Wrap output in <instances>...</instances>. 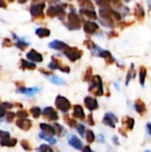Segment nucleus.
<instances>
[{
    "label": "nucleus",
    "instance_id": "412c9836",
    "mask_svg": "<svg viewBox=\"0 0 151 152\" xmlns=\"http://www.w3.org/2000/svg\"><path fill=\"white\" fill-rule=\"evenodd\" d=\"M39 92V88L37 87H33V88H26V87H20V88H18L17 90V93H20V94H26L28 96H32L34 95L36 93Z\"/></svg>",
    "mask_w": 151,
    "mask_h": 152
},
{
    "label": "nucleus",
    "instance_id": "f704fd0d",
    "mask_svg": "<svg viewBox=\"0 0 151 152\" xmlns=\"http://www.w3.org/2000/svg\"><path fill=\"white\" fill-rule=\"evenodd\" d=\"M39 137H40L41 139H43V140L48 142L51 143V144H55V143H56V140H55L53 137L48 136V135L44 134V133H40V134H39Z\"/></svg>",
    "mask_w": 151,
    "mask_h": 152
},
{
    "label": "nucleus",
    "instance_id": "de8ad7c7",
    "mask_svg": "<svg viewBox=\"0 0 151 152\" xmlns=\"http://www.w3.org/2000/svg\"><path fill=\"white\" fill-rule=\"evenodd\" d=\"M85 45H86V47L88 48V49H90V50H92L93 48V46H94V43L93 42H92L91 40H85Z\"/></svg>",
    "mask_w": 151,
    "mask_h": 152
},
{
    "label": "nucleus",
    "instance_id": "20e7f679",
    "mask_svg": "<svg viewBox=\"0 0 151 152\" xmlns=\"http://www.w3.org/2000/svg\"><path fill=\"white\" fill-rule=\"evenodd\" d=\"M55 106L57 110H61V112H68L69 110H71L72 106L70 102L62 95H58L55 99Z\"/></svg>",
    "mask_w": 151,
    "mask_h": 152
},
{
    "label": "nucleus",
    "instance_id": "680f3d73",
    "mask_svg": "<svg viewBox=\"0 0 151 152\" xmlns=\"http://www.w3.org/2000/svg\"><path fill=\"white\" fill-rule=\"evenodd\" d=\"M49 4H55V3H57L59 0H46Z\"/></svg>",
    "mask_w": 151,
    "mask_h": 152
},
{
    "label": "nucleus",
    "instance_id": "ea45409f",
    "mask_svg": "<svg viewBox=\"0 0 151 152\" xmlns=\"http://www.w3.org/2000/svg\"><path fill=\"white\" fill-rule=\"evenodd\" d=\"M16 116L19 118H27L28 117V112L27 110H20L17 111Z\"/></svg>",
    "mask_w": 151,
    "mask_h": 152
},
{
    "label": "nucleus",
    "instance_id": "5fc2aeb1",
    "mask_svg": "<svg viewBox=\"0 0 151 152\" xmlns=\"http://www.w3.org/2000/svg\"><path fill=\"white\" fill-rule=\"evenodd\" d=\"M82 152H94V151H92V149L90 148V146L86 145V146H85V147L83 148Z\"/></svg>",
    "mask_w": 151,
    "mask_h": 152
},
{
    "label": "nucleus",
    "instance_id": "13d9d810",
    "mask_svg": "<svg viewBox=\"0 0 151 152\" xmlns=\"http://www.w3.org/2000/svg\"><path fill=\"white\" fill-rule=\"evenodd\" d=\"M119 133L124 136V137H126L127 135H126V133H125V131L123 129V128H119Z\"/></svg>",
    "mask_w": 151,
    "mask_h": 152
},
{
    "label": "nucleus",
    "instance_id": "79ce46f5",
    "mask_svg": "<svg viewBox=\"0 0 151 152\" xmlns=\"http://www.w3.org/2000/svg\"><path fill=\"white\" fill-rule=\"evenodd\" d=\"M77 133L81 135V136H84L85 135V126L84 125H82V124H77Z\"/></svg>",
    "mask_w": 151,
    "mask_h": 152
},
{
    "label": "nucleus",
    "instance_id": "c756f323",
    "mask_svg": "<svg viewBox=\"0 0 151 152\" xmlns=\"http://www.w3.org/2000/svg\"><path fill=\"white\" fill-rule=\"evenodd\" d=\"M63 120L70 127H77V122L76 121V119L73 117L71 118L69 115H65L63 118Z\"/></svg>",
    "mask_w": 151,
    "mask_h": 152
},
{
    "label": "nucleus",
    "instance_id": "6ab92c4d",
    "mask_svg": "<svg viewBox=\"0 0 151 152\" xmlns=\"http://www.w3.org/2000/svg\"><path fill=\"white\" fill-rule=\"evenodd\" d=\"M98 56L103 58L105 60L106 63L109 64V65H111V64L115 63V61H116V60L114 59V57L112 56V54L109 51H107V50H101L98 53Z\"/></svg>",
    "mask_w": 151,
    "mask_h": 152
},
{
    "label": "nucleus",
    "instance_id": "f8f14e48",
    "mask_svg": "<svg viewBox=\"0 0 151 152\" xmlns=\"http://www.w3.org/2000/svg\"><path fill=\"white\" fill-rule=\"evenodd\" d=\"M68 142H69V144L71 147H73L74 149H76L77 151L83 150V142H82V141L77 136H76L75 134H69V138H68Z\"/></svg>",
    "mask_w": 151,
    "mask_h": 152
},
{
    "label": "nucleus",
    "instance_id": "39448f33",
    "mask_svg": "<svg viewBox=\"0 0 151 152\" xmlns=\"http://www.w3.org/2000/svg\"><path fill=\"white\" fill-rule=\"evenodd\" d=\"M44 7H45V4L44 2L32 4L30 7V13L32 17L36 20H44Z\"/></svg>",
    "mask_w": 151,
    "mask_h": 152
},
{
    "label": "nucleus",
    "instance_id": "7ed1b4c3",
    "mask_svg": "<svg viewBox=\"0 0 151 152\" xmlns=\"http://www.w3.org/2000/svg\"><path fill=\"white\" fill-rule=\"evenodd\" d=\"M17 139L11 138L10 133L0 130V145L2 147H14L17 144Z\"/></svg>",
    "mask_w": 151,
    "mask_h": 152
},
{
    "label": "nucleus",
    "instance_id": "603ef678",
    "mask_svg": "<svg viewBox=\"0 0 151 152\" xmlns=\"http://www.w3.org/2000/svg\"><path fill=\"white\" fill-rule=\"evenodd\" d=\"M118 35H117V32H115V31H110L109 34H108V37L109 38H112V37H117Z\"/></svg>",
    "mask_w": 151,
    "mask_h": 152
},
{
    "label": "nucleus",
    "instance_id": "c9c22d12",
    "mask_svg": "<svg viewBox=\"0 0 151 152\" xmlns=\"http://www.w3.org/2000/svg\"><path fill=\"white\" fill-rule=\"evenodd\" d=\"M50 81H51L53 84H54V85H58V86H60V85H63V84H64L63 79H61V77H57V76H53L52 77H50Z\"/></svg>",
    "mask_w": 151,
    "mask_h": 152
},
{
    "label": "nucleus",
    "instance_id": "4c0bfd02",
    "mask_svg": "<svg viewBox=\"0 0 151 152\" xmlns=\"http://www.w3.org/2000/svg\"><path fill=\"white\" fill-rule=\"evenodd\" d=\"M37 151L38 152H53V149L47 144H41L40 147L37 149Z\"/></svg>",
    "mask_w": 151,
    "mask_h": 152
},
{
    "label": "nucleus",
    "instance_id": "2eb2a0df",
    "mask_svg": "<svg viewBox=\"0 0 151 152\" xmlns=\"http://www.w3.org/2000/svg\"><path fill=\"white\" fill-rule=\"evenodd\" d=\"M16 126L23 131H28L32 126V122L28 118H19L16 121Z\"/></svg>",
    "mask_w": 151,
    "mask_h": 152
},
{
    "label": "nucleus",
    "instance_id": "4d7b16f0",
    "mask_svg": "<svg viewBox=\"0 0 151 152\" xmlns=\"http://www.w3.org/2000/svg\"><path fill=\"white\" fill-rule=\"evenodd\" d=\"M0 7L1 8H6L7 7V4L4 2V0H0Z\"/></svg>",
    "mask_w": 151,
    "mask_h": 152
},
{
    "label": "nucleus",
    "instance_id": "7c9ffc66",
    "mask_svg": "<svg viewBox=\"0 0 151 152\" xmlns=\"http://www.w3.org/2000/svg\"><path fill=\"white\" fill-rule=\"evenodd\" d=\"M93 77V69H92V67H88L86 69L85 72V75H84L83 79H84L85 82H90L92 80Z\"/></svg>",
    "mask_w": 151,
    "mask_h": 152
},
{
    "label": "nucleus",
    "instance_id": "e433bc0d",
    "mask_svg": "<svg viewBox=\"0 0 151 152\" xmlns=\"http://www.w3.org/2000/svg\"><path fill=\"white\" fill-rule=\"evenodd\" d=\"M97 4L101 8H109V7H110L109 0H97Z\"/></svg>",
    "mask_w": 151,
    "mask_h": 152
},
{
    "label": "nucleus",
    "instance_id": "0e129e2a",
    "mask_svg": "<svg viewBox=\"0 0 151 152\" xmlns=\"http://www.w3.org/2000/svg\"><path fill=\"white\" fill-rule=\"evenodd\" d=\"M144 152H151V151H150V150H147V151H145Z\"/></svg>",
    "mask_w": 151,
    "mask_h": 152
},
{
    "label": "nucleus",
    "instance_id": "5701e85b",
    "mask_svg": "<svg viewBox=\"0 0 151 152\" xmlns=\"http://www.w3.org/2000/svg\"><path fill=\"white\" fill-rule=\"evenodd\" d=\"M122 123L125 125V129H126V130H128V131H132V130L133 129V127H134V124H135L134 119H133V118H130V117H125V118H123V119H122Z\"/></svg>",
    "mask_w": 151,
    "mask_h": 152
},
{
    "label": "nucleus",
    "instance_id": "aec40b11",
    "mask_svg": "<svg viewBox=\"0 0 151 152\" xmlns=\"http://www.w3.org/2000/svg\"><path fill=\"white\" fill-rule=\"evenodd\" d=\"M134 108H135V110H136L140 115H142V116L144 115V113H145L146 110H147L145 103H144L143 101H142L141 99H137V100L135 101Z\"/></svg>",
    "mask_w": 151,
    "mask_h": 152
},
{
    "label": "nucleus",
    "instance_id": "f257e3e1",
    "mask_svg": "<svg viewBox=\"0 0 151 152\" xmlns=\"http://www.w3.org/2000/svg\"><path fill=\"white\" fill-rule=\"evenodd\" d=\"M89 93H91L94 96H102L104 94L102 79L99 75H95L93 77L91 80V85L88 88Z\"/></svg>",
    "mask_w": 151,
    "mask_h": 152
},
{
    "label": "nucleus",
    "instance_id": "864d4df0",
    "mask_svg": "<svg viewBox=\"0 0 151 152\" xmlns=\"http://www.w3.org/2000/svg\"><path fill=\"white\" fill-rule=\"evenodd\" d=\"M39 71H40L41 73H43V74L46 75V76H51V75H53V72H51V71H47V70H45V69H39Z\"/></svg>",
    "mask_w": 151,
    "mask_h": 152
},
{
    "label": "nucleus",
    "instance_id": "dca6fc26",
    "mask_svg": "<svg viewBox=\"0 0 151 152\" xmlns=\"http://www.w3.org/2000/svg\"><path fill=\"white\" fill-rule=\"evenodd\" d=\"M39 127H40V129L42 130V133H44V134H46V135H48V136L53 137V136L56 134L54 126H51V125H49V124L41 123V124L39 125Z\"/></svg>",
    "mask_w": 151,
    "mask_h": 152
},
{
    "label": "nucleus",
    "instance_id": "a19ab883",
    "mask_svg": "<svg viewBox=\"0 0 151 152\" xmlns=\"http://www.w3.org/2000/svg\"><path fill=\"white\" fill-rule=\"evenodd\" d=\"M15 45H16L20 50L24 51V50L28 46V44H27V43H25V42H23V41H18V42L15 44Z\"/></svg>",
    "mask_w": 151,
    "mask_h": 152
},
{
    "label": "nucleus",
    "instance_id": "b1692460",
    "mask_svg": "<svg viewBox=\"0 0 151 152\" xmlns=\"http://www.w3.org/2000/svg\"><path fill=\"white\" fill-rule=\"evenodd\" d=\"M79 12H80V14L85 15V16H86V17L89 18V19H92V20H96V19H97V14H96V12H94V10L83 9V8H81V9L79 10Z\"/></svg>",
    "mask_w": 151,
    "mask_h": 152
},
{
    "label": "nucleus",
    "instance_id": "2f4dec72",
    "mask_svg": "<svg viewBox=\"0 0 151 152\" xmlns=\"http://www.w3.org/2000/svg\"><path fill=\"white\" fill-rule=\"evenodd\" d=\"M135 74H136V72H135V70H134V69H133V64H132L131 69H130V70L128 71L127 76H126V80H125V85H126V86H128L130 80L135 77Z\"/></svg>",
    "mask_w": 151,
    "mask_h": 152
},
{
    "label": "nucleus",
    "instance_id": "69168bd1",
    "mask_svg": "<svg viewBox=\"0 0 151 152\" xmlns=\"http://www.w3.org/2000/svg\"><path fill=\"white\" fill-rule=\"evenodd\" d=\"M8 1H9V2H13L14 0H8Z\"/></svg>",
    "mask_w": 151,
    "mask_h": 152
},
{
    "label": "nucleus",
    "instance_id": "473e14b6",
    "mask_svg": "<svg viewBox=\"0 0 151 152\" xmlns=\"http://www.w3.org/2000/svg\"><path fill=\"white\" fill-rule=\"evenodd\" d=\"M85 139L88 143H93L95 140V135L92 130H86L85 131Z\"/></svg>",
    "mask_w": 151,
    "mask_h": 152
},
{
    "label": "nucleus",
    "instance_id": "bf43d9fd",
    "mask_svg": "<svg viewBox=\"0 0 151 152\" xmlns=\"http://www.w3.org/2000/svg\"><path fill=\"white\" fill-rule=\"evenodd\" d=\"M113 142H114V143H116V145H118V144H119V142H118V140H117V136H114V137H113Z\"/></svg>",
    "mask_w": 151,
    "mask_h": 152
},
{
    "label": "nucleus",
    "instance_id": "393cba45",
    "mask_svg": "<svg viewBox=\"0 0 151 152\" xmlns=\"http://www.w3.org/2000/svg\"><path fill=\"white\" fill-rule=\"evenodd\" d=\"M20 69L25 70V69H29V70H33L36 68V64L33 63V62H30V61H28L24 59H21L20 60Z\"/></svg>",
    "mask_w": 151,
    "mask_h": 152
},
{
    "label": "nucleus",
    "instance_id": "f03ea898",
    "mask_svg": "<svg viewBox=\"0 0 151 152\" xmlns=\"http://www.w3.org/2000/svg\"><path fill=\"white\" fill-rule=\"evenodd\" d=\"M64 55L70 61H77V60H79L82 55H83V51L77 48V47H70L69 46L67 49H65L63 51Z\"/></svg>",
    "mask_w": 151,
    "mask_h": 152
},
{
    "label": "nucleus",
    "instance_id": "9d476101",
    "mask_svg": "<svg viewBox=\"0 0 151 152\" xmlns=\"http://www.w3.org/2000/svg\"><path fill=\"white\" fill-rule=\"evenodd\" d=\"M118 119L116 117L115 114L111 113V112H107L104 115V118L102 119V123L105 126H108L111 128H115L116 127V124L117 123Z\"/></svg>",
    "mask_w": 151,
    "mask_h": 152
},
{
    "label": "nucleus",
    "instance_id": "6e6552de",
    "mask_svg": "<svg viewBox=\"0 0 151 152\" xmlns=\"http://www.w3.org/2000/svg\"><path fill=\"white\" fill-rule=\"evenodd\" d=\"M48 68L51 69H59V70H61V72H64V73H69L70 72V68L69 66H67V65L62 64L61 60L55 58L54 56L52 57V61L49 63Z\"/></svg>",
    "mask_w": 151,
    "mask_h": 152
},
{
    "label": "nucleus",
    "instance_id": "c85d7f7f",
    "mask_svg": "<svg viewBox=\"0 0 151 152\" xmlns=\"http://www.w3.org/2000/svg\"><path fill=\"white\" fill-rule=\"evenodd\" d=\"M53 126L55 128V132H56V134L58 137H63L66 134V133H67L66 129L61 125H60L58 123H54Z\"/></svg>",
    "mask_w": 151,
    "mask_h": 152
},
{
    "label": "nucleus",
    "instance_id": "6e6d98bb",
    "mask_svg": "<svg viewBox=\"0 0 151 152\" xmlns=\"http://www.w3.org/2000/svg\"><path fill=\"white\" fill-rule=\"evenodd\" d=\"M98 142H101V143H103L105 142V139H104V135L103 134H99L98 135Z\"/></svg>",
    "mask_w": 151,
    "mask_h": 152
},
{
    "label": "nucleus",
    "instance_id": "9b49d317",
    "mask_svg": "<svg viewBox=\"0 0 151 152\" xmlns=\"http://www.w3.org/2000/svg\"><path fill=\"white\" fill-rule=\"evenodd\" d=\"M84 103H85V106L87 110H89L90 111H93V110H98L99 108V103H98V101L92 97V96H86L85 99H84Z\"/></svg>",
    "mask_w": 151,
    "mask_h": 152
},
{
    "label": "nucleus",
    "instance_id": "a878e982",
    "mask_svg": "<svg viewBox=\"0 0 151 152\" xmlns=\"http://www.w3.org/2000/svg\"><path fill=\"white\" fill-rule=\"evenodd\" d=\"M36 34L37 35L38 37L44 38V37H48L51 34V31H50V29H48L46 28H39L36 30Z\"/></svg>",
    "mask_w": 151,
    "mask_h": 152
},
{
    "label": "nucleus",
    "instance_id": "a211bd4d",
    "mask_svg": "<svg viewBox=\"0 0 151 152\" xmlns=\"http://www.w3.org/2000/svg\"><path fill=\"white\" fill-rule=\"evenodd\" d=\"M48 45L50 48L54 49V50H58V51H64L65 49H67L69 47V45L65 42H62L60 40H53Z\"/></svg>",
    "mask_w": 151,
    "mask_h": 152
},
{
    "label": "nucleus",
    "instance_id": "3c124183",
    "mask_svg": "<svg viewBox=\"0 0 151 152\" xmlns=\"http://www.w3.org/2000/svg\"><path fill=\"white\" fill-rule=\"evenodd\" d=\"M133 24V22H131V23H129V22H125V21H122V22H120L119 23V26L122 28H126L127 26H130V25H132Z\"/></svg>",
    "mask_w": 151,
    "mask_h": 152
},
{
    "label": "nucleus",
    "instance_id": "423d86ee",
    "mask_svg": "<svg viewBox=\"0 0 151 152\" xmlns=\"http://www.w3.org/2000/svg\"><path fill=\"white\" fill-rule=\"evenodd\" d=\"M67 27L69 29H72V30H77V29L80 28V27H81V20H80L79 16L75 12H71L69 13Z\"/></svg>",
    "mask_w": 151,
    "mask_h": 152
},
{
    "label": "nucleus",
    "instance_id": "ddd939ff",
    "mask_svg": "<svg viewBox=\"0 0 151 152\" xmlns=\"http://www.w3.org/2000/svg\"><path fill=\"white\" fill-rule=\"evenodd\" d=\"M99 29V25L93 20H87L84 24V30L86 34L93 35Z\"/></svg>",
    "mask_w": 151,
    "mask_h": 152
},
{
    "label": "nucleus",
    "instance_id": "49530a36",
    "mask_svg": "<svg viewBox=\"0 0 151 152\" xmlns=\"http://www.w3.org/2000/svg\"><path fill=\"white\" fill-rule=\"evenodd\" d=\"M12 45V43L11 41V39L9 38H4V42H3V46L4 47H11Z\"/></svg>",
    "mask_w": 151,
    "mask_h": 152
},
{
    "label": "nucleus",
    "instance_id": "f3484780",
    "mask_svg": "<svg viewBox=\"0 0 151 152\" xmlns=\"http://www.w3.org/2000/svg\"><path fill=\"white\" fill-rule=\"evenodd\" d=\"M27 58L34 62H42L43 61V56L41 53L36 52L35 49H31L28 53H27Z\"/></svg>",
    "mask_w": 151,
    "mask_h": 152
},
{
    "label": "nucleus",
    "instance_id": "052dcab7",
    "mask_svg": "<svg viewBox=\"0 0 151 152\" xmlns=\"http://www.w3.org/2000/svg\"><path fill=\"white\" fill-rule=\"evenodd\" d=\"M147 128H148L149 134L151 135V123H149V124L147 125Z\"/></svg>",
    "mask_w": 151,
    "mask_h": 152
},
{
    "label": "nucleus",
    "instance_id": "0eeeda50",
    "mask_svg": "<svg viewBox=\"0 0 151 152\" xmlns=\"http://www.w3.org/2000/svg\"><path fill=\"white\" fill-rule=\"evenodd\" d=\"M47 16L53 18L58 16L60 19L62 20V18L65 16V10L63 5H51L46 12Z\"/></svg>",
    "mask_w": 151,
    "mask_h": 152
},
{
    "label": "nucleus",
    "instance_id": "37998d69",
    "mask_svg": "<svg viewBox=\"0 0 151 152\" xmlns=\"http://www.w3.org/2000/svg\"><path fill=\"white\" fill-rule=\"evenodd\" d=\"M15 116H16V114H15L14 112H12V111L7 112V113H6L5 119H6V121H7L8 123H12V122L13 121V119H14Z\"/></svg>",
    "mask_w": 151,
    "mask_h": 152
},
{
    "label": "nucleus",
    "instance_id": "c03bdc74",
    "mask_svg": "<svg viewBox=\"0 0 151 152\" xmlns=\"http://www.w3.org/2000/svg\"><path fill=\"white\" fill-rule=\"evenodd\" d=\"M110 4H112L116 8H121L123 6L121 0H109Z\"/></svg>",
    "mask_w": 151,
    "mask_h": 152
},
{
    "label": "nucleus",
    "instance_id": "4468645a",
    "mask_svg": "<svg viewBox=\"0 0 151 152\" xmlns=\"http://www.w3.org/2000/svg\"><path fill=\"white\" fill-rule=\"evenodd\" d=\"M72 117L74 118H77L79 120H85V111H84L83 107L81 105L76 104L73 106Z\"/></svg>",
    "mask_w": 151,
    "mask_h": 152
},
{
    "label": "nucleus",
    "instance_id": "bb28decb",
    "mask_svg": "<svg viewBox=\"0 0 151 152\" xmlns=\"http://www.w3.org/2000/svg\"><path fill=\"white\" fill-rule=\"evenodd\" d=\"M146 77H147V69L145 67L142 66L140 68V70H139V78H140V84L142 86H143L145 84Z\"/></svg>",
    "mask_w": 151,
    "mask_h": 152
},
{
    "label": "nucleus",
    "instance_id": "cd10ccee",
    "mask_svg": "<svg viewBox=\"0 0 151 152\" xmlns=\"http://www.w3.org/2000/svg\"><path fill=\"white\" fill-rule=\"evenodd\" d=\"M78 4L83 8V9H90V10H93L94 6L91 0H77Z\"/></svg>",
    "mask_w": 151,
    "mask_h": 152
},
{
    "label": "nucleus",
    "instance_id": "338daca9",
    "mask_svg": "<svg viewBox=\"0 0 151 152\" xmlns=\"http://www.w3.org/2000/svg\"><path fill=\"white\" fill-rule=\"evenodd\" d=\"M33 2H36V1H38V0H32Z\"/></svg>",
    "mask_w": 151,
    "mask_h": 152
},
{
    "label": "nucleus",
    "instance_id": "4be33fe9",
    "mask_svg": "<svg viewBox=\"0 0 151 152\" xmlns=\"http://www.w3.org/2000/svg\"><path fill=\"white\" fill-rule=\"evenodd\" d=\"M134 15H135V17H136L140 21L143 20V19H144V17H145L144 9H143V7H142L141 4H137L135 5V8H134Z\"/></svg>",
    "mask_w": 151,
    "mask_h": 152
},
{
    "label": "nucleus",
    "instance_id": "09e8293b",
    "mask_svg": "<svg viewBox=\"0 0 151 152\" xmlns=\"http://www.w3.org/2000/svg\"><path fill=\"white\" fill-rule=\"evenodd\" d=\"M4 115H6V109L4 108V107L0 104V118H4Z\"/></svg>",
    "mask_w": 151,
    "mask_h": 152
},
{
    "label": "nucleus",
    "instance_id": "58836bf2",
    "mask_svg": "<svg viewBox=\"0 0 151 152\" xmlns=\"http://www.w3.org/2000/svg\"><path fill=\"white\" fill-rule=\"evenodd\" d=\"M20 145L22 147L23 150H25L26 151H32V148H31V145L29 144V142L26 140H22L20 142Z\"/></svg>",
    "mask_w": 151,
    "mask_h": 152
},
{
    "label": "nucleus",
    "instance_id": "a18cd8bd",
    "mask_svg": "<svg viewBox=\"0 0 151 152\" xmlns=\"http://www.w3.org/2000/svg\"><path fill=\"white\" fill-rule=\"evenodd\" d=\"M86 122H87V124L90 125V126H94V125H95V122H94V120H93V115H92L91 113L87 116Z\"/></svg>",
    "mask_w": 151,
    "mask_h": 152
},
{
    "label": "nucleus",
    "instance_id": "8fccbe9b",
    "mask_svg": "<svg viewBox=\"0 0 151 152\" xmlns=\"http://www.w3.org/2000/svg\"><path fill=\"white\" fill-rule=\"evenodd\" d=\"M4 108H5L6 110H9V109H12V107H13V105L12 104V103H10V102H2V103H0Z\"/></svg>",
    "mask_w": 151,
    "mask_h": 152
},
{
    "label": "nucleus",
    "instance_id": "e2e57ef3",
    "mask_svg": "<svg viewBox=\"0 0 151 152\" xmlns=\"http://www.w3.org/2000/svg\"><path fill=\"white\" fill-rule=\"evenodd\" d=\"M28 0H18V3L19 4H25Z\"/></svg>",
    "mask_w": 151,
    "mask_h": 152
},
{
    "label": "nucleus",
    "instance_id": "1a4fd4ad",
    "mask_svg": "<svg viewBox=\"0 0 151 152\" xmlns=\"http://www.w3.org/2000/svg\"><path fill=\"white\" fill-rule=\"evenodd\" d=\"M43 118L48 121H56L59 119L58 112L52 107H46L43 110Z\"/></svg>",
    "mask_w": 151,
    "mask_h": 152
},
{
    "label": "nucleus",
    "instance_id": "72a5a7b5",
    "mask_svg": "<svg viewBox=\"0 0 151 152\" xmlns=\"http://www.w3.org/2000/svg\"><path fill=\"white\" fill-rule=\"evenodd\" d=\"M29 112H30V114L32 115V117L34 118H38L40 117L41 113H42L41 109L39 107H33V108H31L29 110Z\"/></svg>",
    "mask_w": 151,
    "mask_h": 152
}]
</instances>
